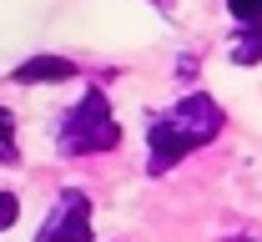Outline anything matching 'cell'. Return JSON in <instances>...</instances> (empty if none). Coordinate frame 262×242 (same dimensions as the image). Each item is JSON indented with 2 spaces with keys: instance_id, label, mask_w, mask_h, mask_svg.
Returning a JSON list of instances; mask_svg holds the SVG:
<instances>
[{
  "instance_id": "cell-2",
  "label": "cell",
  "mask_w": 262,
  "mask_h": 242,
  "mask_svg": "<svg viewBox=\"0 0 262 242\" xmlns=\"http://www.w3.org/2000/svg\"><path fill=\"white\" fill-rule=\"evenodd\" d=\"M116 141H121V126H116V116H111V106H106L101 91H86L81 106L61 121V146H66V151H76V157L111 151Z\"/></svg>"
},
{
  "instance_id": "cell-6",
  "label": "cell",
  "mask_w": 262,
  "mask_h": 242,
  "mask_svg": "<svg viewBox=\"0 0 262 242\" xmlns=\"http://www.w3.org/2000/svg\"><path fill=\"white\" fill-rule=\"evenodd\" d=\"M15 162V116L0 106V167H10Z\"/></svg>"
},
{
  "instance_id": "cell-1",
  "label": "cell",
  "mask_w": 262,
  "mask_h": 242,
  "mask_svg": "<svg viewBox=\"0 0 262 242\" xmlns=\"http://www.w3.org/2000/svg\"><path fill=\"white\" fill-rule=\"evenodd\" d=\"M217 131H222V106L212 96H187L171 111H157L146 121V146H151L146 151V167L151 172H171L187 151L207 146Z\"/></svg>"
},
{
  "instance_id": "cell-5",
  "label": "cell",
  "mask_w": 262,
  "mask_h": 242,
  "mask_svg": "<svg viewBox=\"0 0 262 242\" xmlns=\"http://www.w3.org/2000/svg\"><path fill=\"white\" fill-rule=\"evenodd\" d=\"M232 61H237V66H257V61H262V20H252L247 31H237V40H232Z\"/></svg>"
},
{
  "instance_id": "cell-3",
  "label": "cell",
  "mask_w": 262,
  "mask_h": 242,
  "mask_svg": "<svg viewBox=\"0 0 262 242\" xmlns=\"http://www.w3.org/2000/svg\"><path fill=\"white\" fill-rule=\"evenodd\" d=\"M35 242H91V202L81 192H66L56 212L40 222Z\"/></svg>"
},
{
  "instance_id": "cell-9",
  "label": "cell",
  "mask_w": 262,
  "mask_h": 242,
  "mask_svg": "<svg viewBox=\"0 0 262 242\" xmlns=\"http://www.w3.org/2000/svg\"><path fill=\"white\" fill-rule=\"evenodd\" d=\"M162 5H166V0H162Z\"/></svg>"
},
{
  "instance_id": "cell-7",
  "label": "cell",
  "mask_w": 262,
  "mask_h": 242,
  "mask_svg": "<svg viewBox=\"0 0 262 242\" xmlns=\"http://www.w3.org/2000/svg\"><path fill=\"white\" fill-rule=\"evenodd\" d=\"M227 10L237 15V20H247V26L262 20V0H227Z\"/></svg>"
},
{
  "instance_id": "cell-8",
  "label": "cell",
  "mask_w": 262,
  "mask_h": 242,
  "mask_svg": "<svg viewBox=\"0 0 262 242\" xmlns=\"http://www.w3.org/2000/svg\"><path fill=\"white\" fill-rule=\"evenodd\" d=\"M15 197H10V192H0V232H5V227H10V222H15Z\"/></svg>"
},
{
  "instance_id": "cell-4",
  "label": "cell",
  "mask_w": 262,
  "mask_h": 242,
  "mask_svg": "<svg viewBox=\"0 0 262 242\" xmlns=\"http://www.w3.org/2000/svg\"><path fill=\"white\" fill-rule=\"evenodd\" d=\"M71 76H76V66H71V61H61V56H31V61H20V66H15V81H20V86L71 81Z\"/></svg>"
}]
</instances>
